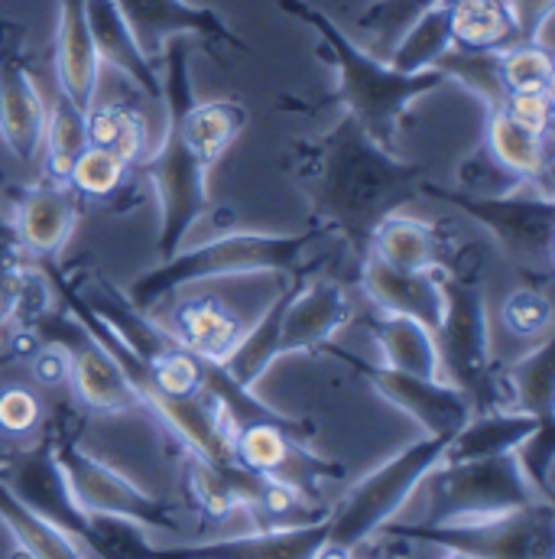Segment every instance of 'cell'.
Masks as SVG:
<instances>
[{
  "instance_id": "6da1fadb",
  "label": "cell",
  "mask_w": 555,
  "mask_h": 559,
  "mask_svg": "<svg viewBox=\"0 0 555 559\" xmlns=\"http://www.w3.org/2000/svg\"><path fill=\"white\" fill-rule=\"evenodd\" d=\"M309 182L325 225L345 235L371 231L419 192L417 173L377 146L354 121H345L322 140Z\"/></svg>"
},
{
  "instance_id": "7a4b0ae2",
  "label": "cell",
  "mask_w": 555,
  "mask_h": 559,
  "mask_svg": "<svg viewBox=\"0 0 555 559\" xmlns=\"http://www.w3.org/2000/svg\"><path fill=\"white\" fill-rule=\"evenodd\" d=\"M279 7L318 33V43L338 72V92H341V102H345L351 121L377 146L394 153V138H397V124H400L403 111L417 98L442 88L445 75L435 69L410 75V72L387 66L384 59L361 49L325 10H318L305 0H279Z\"/></svg>"
},
{
  "instance_id": "3957f363",
  "label": "cell",
  "mask_w": 555,
  "mask_h": 559,
  "mask_svg": "<svg viewBox=\"0 0 555 559\" xmlns=\"http://www.w3.org/2000/svg\"><path fill=\"white\" fill-rule=\"evenodd\" d=\"M325 235V228L305 235H267V231H234L195 248H182L166 258L156 271L131 286V306L146 312L156 299L169 296L179 286L205 280L241 277V274H292L299 258Z\"/></svg>"
},
{
  "instance_id": "277c9868",
  "label": "cell",
  "mask_w": 555,
  "mask_h": 559,
  "mask_svg": "<svg viewBox=\"0 0 555 559\" xmlns=\"http://www.w3.org/2000/svg\"><path fill=\"white\" fill-rule=\"evenodd\" d=\"M419 192L445 202L448 209L461 212L474 225H481L497 248L520 264L523 271L550 274L553 267V238H555V205L553 192H474V189H448L438 182H422Z\"/></svg>"
},
{
  "instance_id": "5b68a950",
  "label": "cell",
  "mask_w": 555,
  "mask_h": 559,
  "mask_svg": "<svg viewBox=\"0 0 555 559\" xmlns=\"http://www.w3.org/2000/svg\"><path fill=\"white\" fill-rule=\"evenodd\" d=\"M448 439L422 436L419 442L407 445L400 455L374 468L367 478H361L335 511H328V550L351 554L367 544L374 534L384 531V524L394 521V514L410 501V495L432 475V468L442 462Z\"/></svg>"
},
{
  "instance_id": "8992f818",
  "label": "cell",
  "mask_w": 555,
  "mask_h": 559,
  "mask_svg": "<svg viewBox=\"0 0 555 559\" xmlns=\"http://www.w3.org/2000/svg\"><path fill=\"white\" fill-rule=\"evenodd\" d=\"M387 537L464 554L471 559H555V504L536 501L484 521L455 524H384Z\"/></svg>"
},
{
  "instance_id": "52a82bcc",
  "label": "cell",
  "mask_w": 555,
  "mask_h": 559,
  "mask_svg": "<svg viewBox=\"0 0 555 559\" xmlns=\"http://www.w3.org/2000/svg\"><path fill=\"white\" fill-rule=\"evenodd\" d=\"M445 312L435 329V345L442 358V374L455 384L478 411L500 407L497 378L491 368V329H487V306L484 289L474 280L445 274Z\"/></svg>"
},
{
  "instance_id": "ba28073f",
  "label": "cell",
  "mask_w": 555,
  "mask_h": 559,
  "mask_svg": "<svg viewBox=\"0 0 555 559\" xmlns=\"http://www.w3.org/2000/svg\"><path fill=\"white\" fill-rule=\"evenodd\" d=\"M429 478L432 491L425 524L484 521L540 501L530 481L523 478L514 452L494 459L438 462Z\"/></svg>"
},
{
  "instance_id": "9c48e42d",
  "label": "cell",
  "mask_w": 555,
  "mask_h": 559,
  "mask_svg": "<svg viewBox=\"0 0 555 559\" xmlns=\"http://www.w3.org/2000/svg\"><path fill=\"white\" fill-rule=\"evenodd\" d=\"M52 459L65 478L72 501L95 521H124L131 527L146 531H176L172 514L162 501L149 498L128 475L105 465L101 459L88 455L65 429L49 436Z\"/></svg>"
},
{
  "instance_id": "30bf717a",
  "label": "cell",
  "mask_w": 555,
  "mask_h": 559,
  "mask_svg": "<svg viewBox=\"0 0 555 559\" xmlns=\"http://www.w3.org/2000/svg\"><path fill=\"white\" fill-rule=\"evenodd\" d=\"M146 179L153 182L159 202V235L156 251L159 258H172L182 251L192 225L208 209V166L185 146L182 131L172 115H166V131L156 146H149L146 159L140 163Z\"/></svg>"
},
{
  "instance_id": "8fae6325",
  "label": "cell",
  "mask_w": 555,
  "mask_h": 559,
  "mask_svg": "<svg viewBox=\"0 0 555 559\" xmlns=\"http://www.w3.org/2000/svg\"><path fill=\"white\" fill-rule=\"evenodd\" d=\"M33 332L43 345L56 348L65 361V378L82 401V407L95 414H124L137 411L140 401L124 378L121 365L108 355V348L65 309V312H39Z\"/></svg>"
},
{
  "instance_id": "7c38bea8",
  "label": "cell",
  "mask_w": 555,
  "mask_h": 559,
  "mask_svg": "<svg viewBox=\"0 0 555 559\" xmlns=\"http://www.w3.org/2000/svg\"><path fill=\"white\" fill-rule=\"evenodd\" d=\"M7 481V488L26 504L33 508L39 518H46L52 527H59L69 540H75L79 547H88L92 554L101 559H124L118 554V547L111 544V534L101 527V521L88 518L69 495L65 478L52 459V445L49 436L33 445L29 452H23L13 465L10 475H0Z\"/></svg>"
},
{
  "instance_id": "4fadbf2b",
  "label": "cell",
  "mask_w": 555,
  "mask_h": 559,
  "mask_svg": "<svg viewBox=\"0 0 555 559\" xmlns=\"http://www.w3.org/2000/svg\"><path fill=\"white\" fill-rule=\"evenodd\" d=\"M231 459L234 465L277 478L292 488H299L305 498L312 488L325 478H338L341 468L315 455L309 445L299 442V426L295 423H270V419H254L231 426Z\"/></svg>"
},
{
  "instance_id": "5bb4252c",
  "label": "cell",
  "mask_w": 555,
  "mask_h": 559,
  "mask_svg": "<svg viewBox=\"0 0 555 559\" xmlns=\"http://www.w3.org/2000/svg\"><path fill=\"white\" fill-rule=\"evenodd\" d=\"M328 547V514L305 524L264 527L257 534H238L202 544L149 547L143 540L118 544L124 559H318Z\"/></svg>"
},
{
  "instance_id": "9a60e30c",
  "label": "cell",
  "mask_w": 555,
  "mask_h": 559,
  "mask_svg": "<svg viewBox=\"0 0 555 559\" xmlns=\"http://www.w3.org/2000/svg\"><path fill=\"white\" fill-rule=\"evenodd\" d=\"M351 365L374 384L381 397H387L394 407L407 411L425 429V436L451 439L474 414L471 401L448 384L445 378H419V374H403L387 365H367L354 361Z\"/></svg>"
},
{
  "instance_id": "2e32d148",
  "label": "cell",
  "mask_w": 555,
  "mask_h": 559,
  "mask_svg": "<svg viewBox=\"0 0 555 559\" xmlns=\"http://www.w3.org/2000/svg\"><path fill=\"white\" fill-rule=\"evenodd\" d=\"M114 3L128 16L140 49L153 62L162 56V49L172 36H205V39L238 46V39L225 26V20L208 7H195L189 0H114Z\"/></svg>"
},
{
  "instance_id": "e0dca14e",
  "label": "cell",
  "mask_w": 555,
  "mask_h": 559,
  "mask_svg": "<svg viewBox=\"0 0 555 559\" xmlns=\"http://www.w3.org/2000/svg\"><path fill=\"white\" fill-rule=\"evenodd\" d=\"M75 195L69 186L39 179L33 182L13 209V241L33 258L59 254L75 231Z\"/></svg>"
},
{
  "instance_id": "ac0fdd59",
  "label": "cell",
  "mask_w": 555,
  "mask_h": 559,
  "mask_svg": "<svg viewBox=\"0 0 555 559\" xmlns=\"http://www.w3.org/2000/svg\"><path fill=\"white\" fill-rule=\"evenodd\" d=\"M442 277L445 274H435V271H394L374 254H367L361 267V289L374 302L377 312L410 316L435 332L445 312Z\"/></svg>"
},
{
  "instance_id": "d6986e66",
  "label": "cell",
  "mask_w": 555,
  "mask_h": 559,
  "mask_svg": "<svg viewBox=\"0 0 555 559\" xmlns=\"http://www.w3.org/2000/svg\"><path fill=\"white\" fill-rule=\"evenodd\" d=\"M46 131V102L13 56H0V140L20 166H36Z\"/></svg>"
},
{
  "instance_id": "ffe728a7",
  "label": "cell",
  "mask_w": 555,
  "mask_h": 559,
  "mask_svg": "<svg viewBox=\"0 0 555 559\" xmlns=\"http://www.w3.org/2000/svg\"><path fill=\"white\" fill-rule=\"evenodd\" d=\"M101 62L95 52V39L88 29L85 0H59L56 16V85L65 102H72L82 115L95 105Z\"/></svg>"
},
{
  "instance_id": "44dd1931",
  "label": "cell",
  "mask_w": 555,
  "mask_h": 559,
  "mask_svg": "<svg viewBox=\"0 0 555 559\" xmlns=\"http://www.w3.org/2000/svg\"><path fill=\"white\" fill-rule=\"evenodd\" d=\"M351 319V299L335 280H299L282 316L279 355L325 345Z\"/></svg>"
},
{
  "instance_id": "7402d4cb",
  "label": "cell",
  "mask_w": 555,
  "mask_h": 559,
  "mask_svg": "<svg viewBox=\"0 0 555 559\" xmlns=\"http://www.w3.org/2000/svg\"><path fill=\"white\" fill-rule=\"evenodd\" d=\"M85 13H88V29H92V39H95L98 62L111 66L124 79H131L146 98L159 102V95H162L159 69L140 49L137 36H134L128 16L118 10V3L114 0H85Z\"/></svg>"
},
{
  "instance_id": "603a6c76",
  "label": "cell",
  "mask_w": 555,
  "mask_h": 559,
  "mask_svg": "<svg viewBox=\"0 0 555 559\" xmlns=\"http://www.w3.org/2000/svg\"><path fill=\"white\" fill-rule=\"evenodd\" d=\"M244 329L248 322H241V316L225 299L208 293L179 299L169 316V335L182 348L208 361H225L241 342Z\"/></svg>"
},
{
  "instance_id": "cb8c5ba5",
  "label": "cell",
  "mask_w": 555,
  "mask_h": 559,
  "mask_svg": "<svg viewBox=\"0 0 555 559\" xmlns=\"http://www.w3.org/2000/svg\"><path fill=\"white\" fill-rule=\"evenodd\" d=\"M367 241H371L367 254H374L394 271H435V274L451 271L438 231L413 215L390 212L367 231Z\"/></svg>"
},
{
  "instance_id": "d4e9b609",
  "label": "cell",
  "mask_w": 555,
  "mask_h": 559,
  "mask_svg": "<svg viewBox=\"0 0 555 559\" xmlns=\"http://www.w3.org/2000/svg\"><path fill=\"white\" fill-rule=\"evenodd\" d=\"M484 146L500 173L517 179L520 186L530 189H546L550 176V138H540L520 124H514L500 108L487 111V128H484Z\"/></svg>"
},
{
  "instance_id": "484cf974",
  "label": "cell",
  "mask_w": 555,
  "mask_h": 559,
  "mask_svg": "<svg viewBox=\"0 0 555 559\" xmlns=\"http://www.w3.org/2000/svg\"><path fill=\"white\" fill-rule=\"evenodd\" d=\"M553 419V417H550ZM543 419L520 414V411H478L471 419L448 439L442 462H468V459H494V455H510Z\"/></svg>"
},
{
  "instance_id": "4316f807",
  "label": "cell",
  "mask_w": 555,
  "mask_h": 559,
  "mask_svg": "<svg viewBox=\"0 0 555 559\" xmlns=\"http://www.w3.org/2000/svg\"><path fill=\"white\" fill-rule=\"evenodd\" d=\"M374 342L381 345L387 368L403 371V374H419V378H445L438 345H435V332L429 325H422L419 319L377 312Z\"/></svg>"
},
{
  "instance_id": "83f0119b",
  "label": "cell",
  "mask_w": 555,
  "mask_h": 559,
  "mask_svg": "<svg viewBox=\"0 0 555 559\" xmlns=\"http://www.w3.org/2000/svg\"><path fill=\"white\" fill-rule=\"evenodd\" d=\"M448 10L451 46L464 52H500L520 33L504 0H442Z\"/></svg>"
},
{
  "instance_id": "f1b7e54d",
  "label": "cell",
  "mask_w": 555,
  "mask_h": 559,
  "mask_svg": "<svg viewBox=\"0 0 555 559\" xmlns=\"http://www.w3.org/2000/svg\"><path fill=\"white\" fill-rule=\"evenodd\" d=\"M299 283V280H295ZM295 283H289L277 299L264 309V316L244 329L241 342L234 345V352L221 361L225 371L241 384V388H254L261 381V374L274 365L279 358V332H282V316H286V306L292 299V289Z\"/></svg>"
},
{
  "instance_id": "f546056e",
  "label": "cell",
  "mask_w": 555,
  "mask_h": 559,
  "mask_svg": "<svg viewBox=\"0 0 555 559\" xmlns=\"http://www.w3.org/2000/svg\"><path fill=\"white\" fill-rule=\"evenodd\" d=\"M0 521L13 534L26 559H85L82 547L69 540L59 527H52L46 518H39L33 508H26L0 478Z\"/></svg>"
},
{
  "instance_id": "4dcf8cb0",
  "label": "cell",
  "mask_w": 555,
  "mask_h": 559,
  "mask_svg": "<svg viewBox=\"0 0 555 559\" xmlns=\"http://www.w3.org/2000/svg\"><path fill=\"white\" fill-rule=\"evenodd\" d=\"M451 49V33H448V10L438 0L435 7H429L425 13H419L417 20L403 29V36L387 49V66L400 69V72H425L435 69V62Z\"/></svg>"
},
{
  "instance_id": "1f68e13d",
  "label": "cell",
  "mask_w": 555,
  "mask_h": 559,
  "mask_svg": "<svg viewBox=\"0 0 555 559\" xmlns=\"http://www.w3.org/2000/svg\"><path fill=\"white\" fill-rule=\"evenodd\" d=\"M85 131L92 146L111 150L131 166H140L149 153L146 121L131 105H92L85 115Z\"/></svg>"
},
{
  "instance_id": "d6a6232c",
  "label": "cell",
  "mask_w": 555,
  "mask_h": 559,
  "mask_svg": "<svg viewBox=\"0 0 555 559\" xmlns=\"http://www.w3.org/2000/svg\"><path fill=\"white\" fill-rule=\"evenodd\" d=\"M88 146V131H85V115L65 102L62 95H56V102L46 108V131H43V166H46V179L62 182L69 179L72 159Z\"/></svg>"
},
{
  "instance_id": "836d02e7",
  "label": "cell",
  "mask_w": 555,
  "mask_h": 559,
  "mask_svg": "<svg viewBox=\"0 0 555 559\" xmlns=\"http://www.w3.org/2000/svg\"><path fill=\"white\" fill-rule=\"evenodd\" d=\"M510 404L520 414L550 419L553 417V338L536 342L510 371H507Z\"/></svg>"
},
{
  "instance_id": "e575fe53",
  "label": "cell",
  "mask_w": 555,
  "mask_h": 559,
  "mask_svg": "<svg viewBox=\"0 0 555 559\" xmlns=\"http://www.w3.org/2000/svg\"><path fill=\"white\" fill-rule=\"evenodd\" d=\"M497 72L507 95H533L553 92L555 62L546 43L540 39H517L497 52Z\"/></svg>"
},
{
  "instance_id": "d590c367",
  "label": "cell",
  "mask_w": 555,
  "mask_h": 559,
  "mask_svg": "<svg viewBox=\"0 0 555 559\" xmlns=\"http://www.w3.org/2000/svg\"><path fill=\"white\" fill-rule=\"evenodd\" d=\"M131 163H124L121 156H114L111 150H101V146H85L75 159H72V169H69V179L65 186L72 189V195H82V199H92V202H101V199H111L124 189L128 176H131Z\"/></svg>"
},
{
  "instance_id": "8d00e7d4",
  "label": "cell",
  "mask_w": 555,
  "mask_h": 559,
  "mask_svg": "<svg viewBox=\"0 0 555 559\" xmlns=\"http://www.w3.org/2000/svg\"><path fill=\"white\" fill-rule=\"evenodd\" d=\"M435 72L445 75V82H458L461 88H468L474 98L484 102L487 111L500 108L504 102V82L497 72V52H464V49H448L438 62Z\"/></svg>"
},
{
  "instance_id": "74e56055",
  "label": "cell",
  "mask_w": 555,
  "mask_h": 559,
  "mask_svg": "<svg viewBox=\"0 0 555 559\" xmlns=\"http://www.w3.org/2000/svg\"><path fill=\"white\" fill-rule=\"evenodd\" d=\"M500 322L514 338L536 345L553 332V299L540 286H517L500 302Z\"/></svg>"
},
{
  "instance_id": "f35d334b",
  "label": "cell",
  "mask_w": 555,
  "mask_h": 559,
  "mask_svg": "<svg viewBox=\"0 0 555 559\" xmlns=\"http://www.w3.org/2000/svg\"><path fill=\"white\" fill-rule=\"evenodd\" d=\"M514 459L536 491L540 501H553V459H555V426L553 419H543L517 449Z\"/></svg>"
},
{
  "instance_id": "ab89813d",
  "label": "cell",
  "mask_w": 555,
  "mask_h": 559,
  "mask_svg": "<svg viewBox=\"0 0 555 559\" xmlns=\"http://www.w3.org/2000/svg\"><path fill=\"white\" fill-rule=\"evenodd\" d=\"M46 423V404L39 391L26 384H3L0 388V432L7 439L26 442L33 439Z\"/></svg>"
},
{
  "instance_id": "60d3db41",
  "label": "cell",
  "mask_w": 555,
  "mask_h": 559,
  "mask_svg": "<svg viewBox=\"0 0 555 559\" xmlns=\"http://www.w3.org/2000/svg\"><path fill=\"white\" fill-rule=\"evenodd\" d=\"M438 0H377L371 3V10L358 20V26L374 36L384 49H390L403 29L417 20L419 13H425L429 7H435Z\"/></svg>"
},
{
  "instance_id": "b9f144b4",
  "label": "cell",
  "mask_w": 555,
  "mask_h": 559,
  "mask_svg": "<svg viewBox=\"0 0 555 559\" xmlns=\"http://www.w3.org/2000/svg\"><path fill=\"white\" fill-rule=\"evenodd\" d=\"M500 111H504L514 124H520V128H527V131H533V134H540V138H550V131H553V92L504 95Z\"/></svg>"
},
{
  "instance_id": "7bdbcfd3",
  "label": "cell",
  "mask_w": 555,
  "mask_h": 559,
  "mask_svg": "<svg viewBox=\"0 0 555 559\" xmlns=\"http://www.w3.org/2000/svg\"><path fill=\"white\" fill-rule=\"evenodd\" d=\"M504 3L514 16L520 39H540L543 43V29L553 20L555 0H504Z\"/></svg>"
},
{
  "instance_id": "ee69618b",
  "label": "cell",
  "mask_w": 555,
  "mask_h": 559,
  "mask_svg": "<svg viewBox=\"0 0 555 559\" xmlns=\"http://www.w3.org/2000/svg\"><path fill=\"white\" fill-rule=\"evenodd\" d=\"M10 241H13V231H10L7 222H0V245H10Z\"/></svg>"
},
{
  "instance_id": "f6af8a7d",
  "label": "cell",
  "mask_w": 555,
  "mask_h": 559,
  "mask_svg": "<svg viewBox=\"0 0 555 559\" xmlns=\"http://www.w3.org/2000/svg\"><path fill=\"white\" fill-rule=\"evenodd\" d=\"M442 559H471V557H464V554H451V550H445V557Z\"/></svg>"
},
{
  "instance_id": "bcb514c9",
  "label": "cell",
  "mask_w": 555,
  "mask_h": 559,
  "mask_svg": "<svg viewBox=\"0 0 555 559\" xmlns=\"http://www.w3.org/2000/svg\"><path fill=\"white\" fill-rule=\"evenodd\" d=\"M351 559H354V557H351Z\"/></svg>"
}]
</instances>
